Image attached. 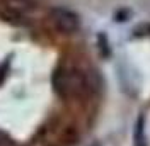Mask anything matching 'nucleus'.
<instances>
[{
  "label": "nucleus",
  "instance_id": "nucleus-3",
  "mask_svg": "<svg viewBox=\"0 0 150 146\" xmlns=\"http://www.w3.org/2000/svg\"><path fill=\"white\" fill-rule=\"evenodd\" d=\"M4 4L16 14H28L29 10L34 9L36 0H4Z\"/></svg>",
  "mask_w": 150,
  "mask_h": 146
},
{
  "label": "nucleus",
  "instance_id": "nucleus-2",
  "mask_svg": "<svg viewBox=\"0 0 150 146\" xmlns=\"http://www.w3.org/2000/svg\"><path fill=\"white\" fill-rule=\"evenodd\" d=\"M50 22L63 34H74L80 29V17L67 7H53L50 10Z\"/></svg>",
  "mask_w": 150,
  "mask_h": 146
},
{
  "label": "nucleus",
  "instance_id": "nucleus-1",
  "mask_svg": "<svg viewBox=\"0 0 150 146\" xmlns=\"http://www.w3.org/2000/svg\"><path fill=\"white\" fill-rule=\"evenodd\" d=\"M53 88L62 99H82L91 90L87 73L75 65H62L53 73Z\"/></svg>",
  "mask_w": 150,
  "mask_h": 146
},
{
  "label": "nucleus",
  "instance_id": "nucleus-4",
  "mask_svg": "<svg viewBox=\"0 0 150 146\" xmlns=\"http://www.w3.org/2000/svg\"><path fill=\"white\" fill-rule=\"evenodd\" d=\"M135 146H147L145 145V117L140 116L137 121V129H135Z\"/></svg>",
  "mask_w": 150,
  "mask_h": 146
}]
</instances>
